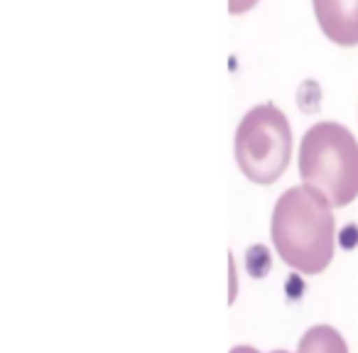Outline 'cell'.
I'll list each match as a JSON object with an SVG mask.
<instances>
[{
    "mask_svg": "<svg viewBox=\"0 0 358 353\" xmlns=\"http://www.w3.org/2000/svg\"><path fill=\"white\" fill-rule=\"evenodd\" d=\"M270 238L285 265L302 275L324 273L336 248L331 204L304 185L289 187L275 201Z\"/></svg>",
    "mask_w": 358,
    "mask_h": 353,
    "instance_id": "cell-1",
    "label": "cell"
},
{
    "mask_svg": "<svg viewBox=\"0 0 358 353\" xmlns=\"http://www.w3.org/2000/svg\"><path fill=\"white\" fill-rule=\"evenodd\" d=\"M299 177L331 209L351 204L358 196V143L351 130L334 120L312 125L299 143Z\"/></svg>",
    "mask_w": 358,
    "mask_h": 353,
    "instance_id": "cell-2",
    "label": "cell"
},
{
    "mask_svg": "<svg viewBox=\"0 0 358 353\" xmlns=\"http://www.w3.org/2000/svg\"><path fill=\"white\" fill-rule=\"evenodd\" d=\"M292 128L275 103L250 108L234 140L236 164L253 185H275L292 157Z\"/></svg>",
    "mask_w": 358,
    "mask_h": 353,
    "instance_id": "cell-3",
    "label": "cell"
},
{
    "mask_svg": "<svg viewBox=\"0 0 358 353\" xmlns=\"http://www.w3.org/2000/svg\"><path fill=\"white\" fill-rule=\"evenodd\" d=\"M322 32L338 47L358 45V0H312Z\"/></svg>",
    "mask_w": 358,
    "mask_h": 353,
    "instance_id": "cell-4",
    "label": "cell"
},
{
    "mask_svg": "<svg viewBox=\"0 0 358 353\" xmlns=\"http://www.w3.org/2000/svg\"><path fill=\"white\" fill-rule=\"evenodd\" d=\"M294 353H348V343L334 326L317 324L302 333Z\"/></svg>",
    "mask_w": 358,
    "mask_h": 353,
    "instance_id": "cell-5",
    "label": "cell"
},
{
    "mask_svg": "<svg viewBox=\"0 0 358 353\" xmlns=\"http://www.w3.org/2000/svg\"><path fill=\"white\" fill-rule=\"evenodd\" d=\"M258 6V0H229V10L231 15H241V13H248L250 8Z\"/></svg>",
    "mask_w": 358,
    "mask_h": 353,
    "instance_id": "cell-6",
    "label": "cell"
},
{
    "mask_svg": "<svg viewBox=\"0 0 358 353\" xmlns=\"http://www.w3.org/2000/svg\"><path fill=\"white\" fill-rule=\"evenodd\" d=\"M229 265H231V302H234V297H236V263H234V258L229 260Z\"/></svg>",
    "mask_w": 358,
    "mask_h": 353,
    "instance_id": "cell-7",
    "label": "cell"
},
{
    "mask_svg": "<svg viewBox=\"0 0 358 353\" xmlns=\"http://www.w3.org/2000/svg\"><path fill=\"white\" fill-rule=\"evenodd\" d=\"M231 353H260V351H258V348L245 346V343H243V346H234V348H231Z\"/></svg>",
    "mask_w": 358,
    "mask_h": 353,
    "instance_id": "cell-8",
    "label": "cell"
},
{
    "mask_svg": "<svg viewBox=\"0 0 358 353\" xmlns=\"http://www.w3.org/2000/svg\"><path fill=\"white\" fill-rule=\"evenodd\" d=\"M270 353H289V351H282V348H278V351H270Z\"/></svg>",
    "mask_w": 358,
    "mask_h": 353,
    "instance_id": "cell-9",
    "label": "cell"
}]
</instances>
